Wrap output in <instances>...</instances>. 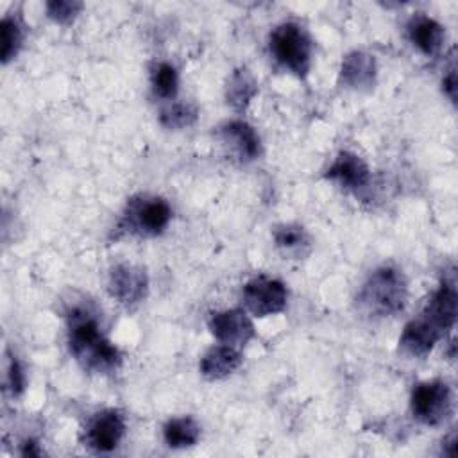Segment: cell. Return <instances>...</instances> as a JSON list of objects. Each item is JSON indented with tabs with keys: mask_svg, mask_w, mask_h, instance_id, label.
Masks as SVG:
<instances>
[{
	"mask_svg": "<svg viewBox=\"0 0 458 458\" xmlns=\"http://www.w3.org/2000/svg\"><path fill=\"white\" fill-rule=\"evenodd\" d=\"M256 93H258V84L247 68H238L231 73L225 88V98L234 109L243 111L250 104Z\"/></svg>",
	"mask_w": 458,
	"mask_h": 458,
	"instance_id": "cell-17",
	"label": "cell"
},
{
	"mask_svg": "<svg viewBox=\"0 0 458 458\" xmlns=\"http://www.w3.org/2000/svg\"><path fill=\"white\" fill-rule=\"evenodd\" d=\"M163 437L165 442L174 449L190 447L197 444L200 437V428L191 417H175L165 424Z\"/></svg>",
	"mask_w": 458,
	"mask_h": 458,
	"instance_id": "cell-18",
	"label": "cell"
},
{
	"mask_svg": "<svg viewBox=\"0 0 458 458\" xmlns=\"http://www.w3.org/2000/svg\"><path fill=\"white\" fill-rule=\"evenodd\" d=\"M274 57L290 72L304 77L311 64V39L297 23H281L270 34Z\"/></svg>",
	"mask_w": 458,
	"mask_h": 458,
	"instance_id": "cell-3",
	"label": "cell"
},
{
	"mask_svg": "<svg viewBox=\"0 0 458 458\" xmlns=\"http://www.w3.org/2000/svg\"><path fill=\"white\" fill-rule=\"evenodd\" d=\"M177 72L170 63H159L152 70V89L161 98H174L177 93Z\"/></svg>",
	"mask_w": 458,
	"mask_h": 458,
	"instance_id": "cell-20",
	"label": "cell"
},
{
	"mask_svg": "<svg viewBox=\"0 0 458 458\" xmlns=\"http://www.w3.org/2000/svg\"><path fill=\"white\" fill-rule=\"evenodd\" d=\"M68 342L75 360L88 370L102 372L120 365L118 349L102 336L89 310L75 308L68 313Z\"/></svg>",
	"mask_w": 458,
	"mask_h": 458,
	"instance_id": "cell-1",
	"label": "cell"
},
{
	"mask_svg": "<svg viewBox=\"0 0 458 458\" xmlns=\"http://www.w3.org/2000/svg\"><path fill=\"white\" fill-rule=\"evenodd\" d=\"M21 39H23V32L20 23L14 18L5 16L2 20V50H0L2 63H7L16 55L18 48L21 47Z\"/></svg>",
	"mask_w": 458,
	"mask_h": 458,
	"instance_id": "cell-22",
	"label": "cell"
},
{
	"mask_svg": "<svg viewBox=\"0 0 458 458\" xmlns=\"http://www.w3.org/2000/svg\"><path fill=\"white\" fill-rule=\"evenodd\" d=\"M7 377H9V386L13 390V394H20L25 386V376H23V370L20 367V363L16 360H11L9 363V372H7Z\"/></svg>",
	"mask_w": 458,
	"mask_h": 458,
	"instance_id": "cell-24",
	"label": "cell"
},
{
	"mask_svg": "<svg viewBox=\"0 0 458 458\" xmlns=\"http://www.w3.org/2000/svg\"><path fill=\"white\" fill-rule=\"evenodd\" d=\"M326 177L340 182L349 190H358L367 186L370 172L361 157L344 150L335 157L331 166L326 170Z\"/></svg>",
	"mask_w": 458,
	"mask_h": 458,
	"instance_id": "cell-13",
	"label": "cell"
},
{
	"mask_svg": "<svg viewBox=\"0 0 458 458\" xmlns=\"http://www.w3.org/2000/svg\"><path fill=\"white\" fill-rule=\"evenodd\" d=\"M442 89H444V95H447V98L454 104L456 102V72H454V68H451L447 72V75H444Z\"/></svg>",
	"mask_w": 458,
	"mask_h": 458,
	"instance_id": "cell-25",
	"label": "cell"
},
{
	"mask_svg": "<svg viewBox=\"0 0 458 458\" xmlns=\"http://www.w3.org/2000/svg\"><path fill=\"white\" fill-rule=\"evenodd\" d=\"M222 136H224V141L234 148L238 157L250 161L259 156V148H261L259 136L247 122L233 120L225 123L222 127Z\"/></svg>",
	"mask_w": 458,
	"mask_h": 458,
	"instance_id": "cell-16",
	"label": "cell"
},
{
	"mask_svg": "<svg viewBox=\"0 0 458 458\" xmlns=\"http://www.w3.org/2000/svg\"><path fill=\"white\" fill-rule=\"evenodd\" d=\"M376 81V61L363 50H352L342 59L340 82L352 89H370Z\"/></svg>",
	"mask_w": 458,
	"mask_h": 458,
	"instance_id": "cell-12",
	"label": "cell"
},
{
	"mask_svg": "<svg viewBox=\"0 0 458 458\" xmlns=\"http://www.w3.org/2000/svg\"><path fill=\"white\" fill-rule=\"evenodd\" d=\"M422 315L442 333L445 335L454 327L456 322V288L454 279L445 281L428 301Z\"/></svg>",
	"mask_w": 458,
	"mask_h": 458,
	"instance_id": "cell-10",
	"label": "cell"
},
{
	"mask_svg": "<svg viewBox=\"0 0 458 458\" xmlns=\"http://www.w3.org/2000/svg\"><path fill=\"white\" fill-rule=\"evenodd\" d=\"M125 433V420L116 410H104L95 415L86 431V442L98 453L113 451Z\"/></svg>",
	"mask_w": 458,
	"mask_h": 458,
	"instance_id": "cell-9",
	"label": "cell"
},
{
	"mask_svg": "<svg viewBox=\"0 0 458 458\" xmlns=\"http://www.w3.org/2000/svg\"><path fill=\"white\" fill-rule=\"evenodd\" d=\"M82 9L81 2H70V0H54L47 4V13L52 20L57 23H70Z\"/></svg>",
	"mask_w": 458,
	"mask_h": 458,
	"instance_id": "cell-23",
	"label": "cell"
},
{
	"mask_svg": "<svg viewBox=\"0 0 458 458\" xmlns=\"http://www.w3.org/2000/svg\"><path fill=\"white\" fill-rule=\"evenodd\" d=\"M451 388L440 379L419 383L410 399L413 417L426 426L442 424L451 413Z\"/></svg>",
	"mask_w": 458,
	"mask_h": 458,
	"instance_id": "cell-4",
	"label": "cell"
},
{
	"mask_svg": "<svg viewBox=\"0 0 458 458\" xmlns=\"http://www.w3.org/2000/svg\"><path fill=\"white\" fill-rule=\"evenodd\" d=\"M211 335L225 345L242 347L254 338V324L243 310L216 311L209 318Z\"/></svg>",
	"mask_w": 458,
	"mask_h": 458,
	"instance_id": "cell-8",
	"label": "cell"
},
{
	"mask_svg": "<svg viewBox=\"0 0 458 458\" xmlns=\"http://www.w3.org/2000/svg\"><path fill=\"white\" fill-rule=\"evenodd\" d=\"M406 30L413 47H417L422 54L433 55L442 48L445 32L437 20L426 14H415L410 18Z\"/></svg>",
	"mask_w": 458,
	"mask_h": 458,
	"instance_id": "cell-14",
	"label": "cell"
},
{
	"mask_svg": "<svg viewBox=\"0 0 458 458\" xmlns=\"http://www.w3.org/2000/svg\"><path fill=\"white\" fill-rule=\"evenodd\" d=\"M172 218V209L166 200L159 197L132 199L127 206L123 222L134 233L154 236L165 231Z\"/></svg>",
	"mask_w": 458,
	"mask_h": 458,
	"instance_id": "cell-5",
	"label": "cell"
},
{
	"mask_svg": "<svg viewBox=\"0 0 458 458\" xmlns=\"http://www.w3.org/2000/svg\"><path fill=\"white\" fill-rule=\"evenodd\" d=\"M195 120H197V107L190 102H177L166 107L159 116L161 125L166 129H182L191 125Z\"/></svg>",
	"mask_w": 458,
	"mask_h": 458,
	"instance_id": "cell-21",
	"label": "cell"
},
{
	"mask_svg": "<svg viewBox=\"0 0 458 458\" xmlns=\"http://www.w3.org/2000/svg\"><path fill=\"white\" fill-rule=\"evenodd\" d=\"M107 290L120 304L134 306L141 302L148 290V277L141 267L120 263L111 268Z\"/></svg>",
	"mask_w": 458,
	"mask_h": 458,
	"instance_id": "cell-7",
	"label": "cell"
},
{
	"mask_svg": "<svg viewBox=\"0 0 458 458\" xmlns=\"http://www.w3.org/2000/svg\"><path fill=\"white\" fill-rule=\"evenodd\" d=\"M408 297L406 279L395 267L376 268L358 292V308L369 317H394L404 310Z\"/></svg>",
	"mask_w": 458,
	"mask_h": 458,
	"instance_id": "cell-2",
	"label": "cell"
},
{
	"mask_svg": "<svg viewBox=\"0 0 458 458\" xmlns=\"http://www.w3.org/2000/svg\"><path fill=\"white\" fill-rule=\"evenodd\" d=\"M274 242L284 254H299L310 245V238L301 225L286 224L274 229Z\"/></svg>",
	"mask_w": 458,
	"mask_h": 458,
	"instance_id": "cell-19",
	"label": "cell"
},
{
	"mask_svg": "<svg viewBox=\"0 0 458 458\" xmlns=\"http://www.w3.org/2000/svg\"><path fill=\"white\" fill-rule=\"evenodd\" d=\"M242 363V354L236 347L216 345L209 349L200 360V372L208 379H222L233 374Z\"/></svg>",
	"mask_w": 458,
	"mask_h": 458,
	"instance_id": "cell-15",
	"label": "cell"
},
{
	"mask_svg": "<svg viewBox=\"0 0 458 458\" xmlns=\"http://www.w3.org/2000/svg\"><path fill=\"white\" fill-rule=\"evenodd\" d=\"M444 335L420 313L417 318L410 320L401 335V347L417 358H424L431 352L435 344L442 338Z\"/></svg>",
	"mask_w": 458,
	"mask_h": 458,
	"instance_id": "cell-11",
	"label": "cell"
},
{
	"mask_svg": "<svg viewBox=\"0 0 458 458\" xmlns=\"http://www.w3.org/2000/svg\"><path fill=\"white\" fill-rule=\"evenodd\" d=\"M288 292L277 279L258 276L243 286V302L247 310L256 317L276 315L284 310Z\"/></svg>",
	"mask_w": 458,
	"mask_h": 458,
	"instance_id": "cell-6",
	"label": "cell"
}]
</instances>
